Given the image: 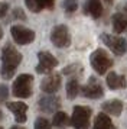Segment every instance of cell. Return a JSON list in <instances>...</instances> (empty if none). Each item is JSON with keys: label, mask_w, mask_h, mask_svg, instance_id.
<instances>
[{"label": "cell", "mask_w": 127, "mask_h": 129, "mask_svg": "<svg viewBox=\"0 0 127 129\" xmlns=\"http://www.w3.org/2000/svg\"><path fill=\"white\" fill-rule=\"evenodd\" d=\"M84 12H85L87 15H91L94 19L101 18V15H103V5H101V0H87Z\"/></svg>", "instance_id": "15"}, {"label": "cell", "mask_w": 127, "mask_h": 129, "mask_svg": "<svg viewBox=\"0 0 127 129\" xmlns=\"http://www.w3.org/2000/svg\"><path fill=\"white\" fill-rule=\"evenodd\" d=\"M39 3L42 9H49V10H52L55 6V0H39Z\"/></svg>", "instance_id": "26"}, {"label": "cell", "mask_w": 127, "mask_h": 129, "mask_svg": "<svg viewBox=\"0 0 127 129\" xmlns=\"http://www.w3.org/2000/svg\"><path fill=\"white\" fill-rule=\"evenodd\" d=\"M124 13H127V5L124 6Z\"/></svg>", "instance_id": "31"}, {"label": "cell", "mask_w": 127, "mask_h": 129, "mask_svg": "<svg viewBox=\"0 0 127 129\" xmlns=\"http://www.w3.org/2000/svg\"><path fill=\"white\" fill-rule=\"evenodd\" d=\"M51 42L56 48H67L71 45V35L65 25H56L51 32Z\"/></svg>", "instance_id": "6"}, {"label": "cell", "mask_w": 127, "mask_h": 129, "mask_svg": "<svg viewBox=\"0 0 127 129\" xmlns=\"http://www.w3.org/2000/svg\"><path fill=\"white\" fill-rule=\"evenodd\" d=\"M25 3H26V6L30 12L33 13H39L42 10V6H40L39 0H25Z\"/></svg>", "instance_id": "22"}, {"label": "cell", "mask_w": 127, "mask_h": 129, "mask_svg": "<svg viewBox=\"0 0 127 129\" xmlns=\"http://www.w3.org/2000/svg\"><path fill=\"white\" fill-rule=\"evenodd\" d=\"M38 106L39 109L43 113H56V110L61 106V100L58 96H53V94H48V96H42L38 102Z\"/></svg>", "instance_id": "10"}, {"label": "cell", "mask_w": 127, "mask_h": 129, "mask_svg": "<svg viewBox=\"0 0 127 129\" xmlns=\"http://www.w3.org/2000/svg\"><path fill=\"white\" fill-rule=\"evenodd\" d=\"M0 129H3V128H0Z\"/></svg>", "instance_id": "33"}, {"label": "cell", "mask_w": 127, "mask_h": 129, "mask_svg": "<svg viewBox=\"0 0 127 129\" xmlns=\"http://www.w3.org/2000/svg\"><path fill=\"white\" fill-rule=\"evenodd\" d=\"M61 87V76L59 74H51V76H48L46 78L42 80L40 83V90L43 91V93H48V94H53L56 93L58 90Z\"/></svg>", "instance_id": "12"}, {"label": "cell", "mask_w": 127, "mask_h": 129, "mask_svg": "<svg viewBox=\"0 0 127 129\" xmlns=\"http://www.w3.org/2000/svg\"><path fill=\"white\" fill-rule=\"evenodd\" d=\"M90 62H91V67L95 70L97 74L103 76L105 74V71H108L113 65V59L108 57V54L105 52L104 49L98 48L94 52L90 55Z\"/></svg>", "instance_id": "3"}, {"label": "cell", "mask_w": 127, "mask_h": 129, "mask_svg": "<svg viewBox=\"0 0 127 129\" xmlns=\"http://www.w3.org/2000/svg\"><path fill=\"white\" fill-rule=\"evenodd\" d=\"M78 73H82V67L80 64H71L68 67H65L62 70V74L65 76H69V74H78Z\"/></svg>", "instance_id": "21"}, {"label": "cell", "mask_w": 127, "mask_h": 129, "mask_svg": "<svg viewBox=\"0 0 127 129\" xmlns=\"http://www.w3.org/2000/svg\"><path fill=\"white\" fill-rule=\"evenodd\" d=\"M105 3H108V5H111V3H113V0H105Z\"/></svg>", "instance_id": "29"}, {"label": "cell", "mask_w": 127, "mask_h": 129, "mask_svg": "<svg viewBox=\"0 0 127 129\" xmlns=\"http://www.w3.org/2000/svg\"><path fill=\"white\" fill-rule=\"evenodd\" d=\"M13 19H16V20H26V15H25V12L22 9L16 7V9H13Z\"/></svg>", "instance_id": "25"}, {"label": "cell", "mask_w": 127, "mask_h": 129, "mask_svg": "<svg viewBox=\"0 0 127 129\" xmlns=\"http://www.w3.org/2000/svg\"><path fill=\"white\" fill-rule=\"evenodd\" d=\"M10 129H25V128H20V126H17V125H15V126H12Z\"/></svg>", "instance_id": "28"}, {"label": "cell", "mask_w": 127, "mask_h": 129, "mask_svg": "<svg viewBox=\"0 0 127 129\" xmlns=\"http://www.w3.org/2000/svg\"><path fill=\"white\" fill-rule=\"evenodd\" d=\"M10 34L13 41L17 45H28L35 39V32L29 28H25L22 25H13L10 28Z\"/></svg>", "instance_id": "7"}, {"label": "cell", "mask_w": 127, "mask_h": 129, "mask_svg": "<svg viewBox=\"0 0 127 129\" xmlns=\"http://www.w3.org/2000/svg\"><path fill=\"white\" fill-rule=\"evenodd\" d=\"M64 9L68 13H74L78 9V0H64Z\"/></svg>", "instance_id": "20"}, {"label": "cell", "mask_w": 127, "mask_h": 129, "mask_svg": "<svg viewBox=\"0 0 127 129\" xmlns=\"http://www.w3.org/2000/svg\"><path fill=\"white\" fill-rule=\"evenodd\" d=\"M81 91V87H80V83L77 78H71L68 83H67V97L69 100H74L78 93Z\"/></svg>", "instance_id": "18"}, {"label": "cell", "mask_w": 127, "mask_h": 129, "mask_svg": "<svg viewBox=\"0 0 127 129\" xmlns=\"http://www.w3.org/2000/svg\"><path fill=\"white\" fill-rule=\"evenodd\" d=\"M35 129H51V123L46 117H38L35 122Z\"/></svg>", "instance_id": "23"}, {"label": "cell", "mask_w": 127, "mask_h": 129, "mask_svg": "<svg viewBox=\"0 0 127 129\" xmlns=\"http://www.w3.org/2000/svg\"><path fill=\"white\" fill-rule=\"evenodd\" d=\"M6 107L15 115V120L17 123H25L28 120L26 117V112H28V105L23 102H7Z\"/></svg>", "instance_id": "11"}, {"label": "cell", "mask_w": 127, "mask_h": 129, "mask_svg": "<svg viewBox=\"0 0 127 129\" xmlns=\"http://www.w3.org/2000/svg\"><path fill=\"white\" fill-rule=\"evenodd\" d=\"M7 97H9V88H7V86L0 84V103L6 102Z\"/></svg>", "instance_id": "24"}, {"label": "cell", "mask_w": 127, "mask_h": 129, "mask_svg": "<svg viewBox=\"0 0 127 129\" xmlns=\"http://www.w3.org/2000/svg\"><path fill=\"white\" fill-rule=\"evenodd\" d=\"M68 122H69V119H68V115L65 112H56L53 115V119H52V125L56 126V128H61L64 125H67Z\"/></svg>", "instance_id": "19"}, {"label": "cell", "mask_w": 127, "mask_h": 129, "mask_svg": "<svg viewBox=\"0 0 127 129\" xmlns=\"http://www.w3.org/2000/svg\"><path fill=\"white\" fill-rule=\"evenodd\" d=\"M101 41L105 44V47L111 49V52L115 55H124L127 51V41L121 36L117 35H108V34H103L100 36Z\"/></svg>", "instance_id": "5"}, {"label": "cell", "mask_w": 127, "mask_h": 129, "mask_svg": "<svg viewBox=\"0 0 127 129\" xmlns=\"http://www.w3.org/2000/svg\"><path fill=\"white\" fill-rule=\"evenodd\" d=\"M38 59H39V62L35 68L38 74H48L58 65V59L48 51H40L38 54Z\"/></svg>", "instance_id": "8"}, {"label": "cell", "mask_w": 127, "mask_h": 129, "mask_svg": "<svg viewBox=\"0 0 127 129\" xmlns=\"http://www.w3.org/2000/svg\"><path fill=\"white\" fill-rule=\"evenodd\" d=\"M111 23L115 34H123L127 30V16L124 13H114L111 18Z\"/></svg>", "instance_id": "16"}, {"label": "cell", "mask_w": 127, "mask_h": 129, "mask_svg": "<svg viewBox=\"0 0 127 129\" xmlns=\"http://www.w3.org/2000/svg\"><path fill=\"white\" fill-rule=\"evenodd\" d=\"M107 86L108 88L111 90H118V88H124L127 86V81H126V77L124 76H120L114 71H110L107 74Z\"/></svg>", "instance_id": "14"}, {"label": "cell", "mask_w": 127, "mask_h": 129, "mask_svg": "<svg viewBox=\"0 0 127 129\" xmlns=\"http://www.w3.org/2000/svg\"><path fill=\"white\" fill-rule=\"evenodd\" d=\"M101 109H103V113L105 115H111V116H120L121 112H123V102L117 99L113 100H107L101 105Z\"/></svg>", "instance_id": "13"}, {"label": "cell", "mask_w": 127, "mask_h": 129, "mask_svg": "<svg viewBox=\"0 0 127 129\" xmlns=\"http://www.w3.org/2000/svg\"><path fill=\"white\" fill-rule=\"evenodd\" d=\"M22 62V54L16 48L6 44L2 49V67H0V76L5 80H9L15 76L17 65Z\"/></svg>", "instance_id": "1"}, {"label": "cell", "mask_w": 127, "mask_h": 129, "mask_svg": "<svg viewBox=\"0 0 127 129\" xmlns=\"http://www.w3.org/2000/svg\"><path fill=\"white\" fill-rule=\"evenodd\" d=\"M81 93L84 97H88V99H100L104 96V88L103 86L98 83V80L95 77H90V80L85 86L81 87Z\"/></svg>", "instance_id": "9"}, {"label": "cell", "mask_w": 127, "mask_h": 129, "mask_svg": "<svg viewBox=\"0 0 127 129\" xmlns=\"http://www.w3.org/2000/svg\"><path fill=\"white\" fill-rule=\"evenodd\" d=\"M2 36H3V32H2V29H0V39H2Z\"/></svg>", "instance_id": "30"}, {"label": "cell", "mask_w": 127, "mask_h": 129, "mask_svg": "<svg viewBox=\"0 0 127 129\" xmlns=\"http://www.w3.org/2000/svg\"><path fill=\"white\" fill-rule=\"evenodd\" d=\"M92 110L87 106H75L69 123L74 129H88Z\"/></svg>", "instance_id": "4"}, {"label": "cell", "mask_w": 127, "mask_h": 129, "mask_svg": "<svg viewBox=\"0 0 127 129\" xmlns=\"http://www.w3.org/2000/svg\"><path fill=\"white\" fill-rule=\"evenodd\" d=\"M2 116H3V113H2V110H0V119H2Z\"/></svg>", "instance_id": "32"}, {"label": "cell", "mask_w": 127, "mask_h": 129, "mask_svg": "<svg viewBox=\"0 0 127 129\" xmlns=\"http://www.w3.org/2000/svg\"><path fill=\"white\" fill-rule=\"evenodd\" d=\"M32 86H33V76L20 74L13 83L12 94L17 99H28L32 96Z\"/></svg>", "instance_id": "2"}, {"label": "cell", "mask_w": 127, "mask_h": 129, "mask_svg": "<svg viewBox=\"0 0 127 129\" xmlns=\"http://www.w3.org/2000/svg\"><path fill=\"white\" fill-rule=\"evenodd\" d=\"M92 129H114V125H113L108 115L98 113L94 119V128Z\"/></svg>", "instance_id": "17"}, {"label": "cell", "mask_w": 127, "mask_h": 129, "mask_svg": "<svg viewBox=\"0 0 127 129\" xmlns=\"http://www.w3.org/2000/svg\"><path fill=\"white\" fill-rule=\"evenodd\" d=\"M7 12H9V3H6V2L0 3V18H5Z\"/></svg>", "instance_id": "27"}]
</instances>
